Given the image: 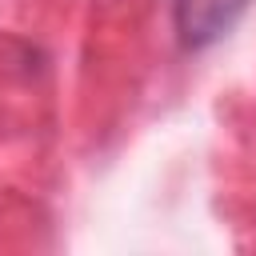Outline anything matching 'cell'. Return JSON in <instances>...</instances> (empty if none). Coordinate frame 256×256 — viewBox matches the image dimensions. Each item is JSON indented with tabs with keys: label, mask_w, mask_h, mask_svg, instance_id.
<instances>
[{
	"label": "cell",
	"mask_w": 256,
	"mask_h": 256,
	"mask_svg": "<svg viewBox=\"0 0 256 256\" xmlns=\"http://www.w3.org/2000/svg\"><path fill=\"white\" fill-rule=\"evenodd\" d=\"M252 0H172V24L188 52H200L216 40H224Z\"/></svg>",
	"instance_id": "1"
}]
</instances>
